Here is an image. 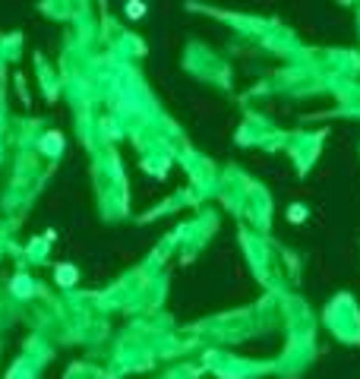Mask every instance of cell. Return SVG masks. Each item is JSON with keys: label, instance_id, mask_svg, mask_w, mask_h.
Wrapping results in <instances>:
<instances>
[{"label": "cell", "instance_id": "obj_1", "mask_svg": "<svg viewBox=\"0 0 360 379\" xmlns=\"http://www.w3.org/2000/svg\"><path fill=\"white\" fill-rule=\"evenodd\" d=\"M126 13H130L133 19H139V16H142V3H139V0H133V3L126 6Z\"/></svg>", "mask_w": 360, "mask_h": 379}, {"label": "cell", "instance_id": "obj_2", "mask_svg": "<svg viewBox=\"0 0 360 379\" xmlns=\"http://www.w3.org/2000/svg\"><path fill=\"white\" fill-rule=\"evenodd\" d=\"M291 221H303V209H300V205L291 209Z\"/></svg>", "mask_w": 360, "mask_h": 379}, {"label": "cell", "instance_id": "obj_3", "mask_svg": "<svg viewBox=\"0 0 360 379\" xmlns=\"http://www.w3.org/2000/svg\"><path fill=\"white\" fill-rule=\"evenodd\" d=\"M60 281H73V269H63V272H60Z\"/></svg>", "mask_w": 360, "mask_h": 379}]
</instances>
